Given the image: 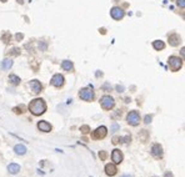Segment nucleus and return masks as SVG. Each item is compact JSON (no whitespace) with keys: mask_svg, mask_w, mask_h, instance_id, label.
I'll return each instance as SVG.
<instances>
[{"mask_svg":"<svg viewBox=\"0 0 185 177\" xmlns=\"http://www.w3.org/2000/svg\"><path fill=\"white\" fill-rule=\"evenodd\" d=\"M29 111L33 115L39 116L43 115L46 111V104L43 98H34V100L29 104Z\"/></svg>","mask_w":185,"mask_h":177,"instance_id":"nucleus-1","label":"nucleus"},{"mask_svg":"<svg viewBox=\"0 0 185 177\" xmlns=\"http://www.w3.org/2000/svg\"><path fill=\"white\" fill-rule=\"evenodd\" d=\"M168 64L172 71H179L183 66V59L178 58V56H170L168 60Z\"/></svg>","mask_w":185,"mask_h":177,"instance_id":"nucleus-2","label":"nucleus"},{"mask_svg":"<svg viewBox=\"0 0 185 177\" xmlns=\"http://www.w3.org/2000/svg\"><path fill=\"white\" fill-rule=\"evenodd\" d=\"M94 91H92V86H89V87H84L79 91V97L83 98L85 101H91L92 98H94Z\"/></svg>","mask_w":185,"mask_h":177,"instance_id":"nucleus-3","label":"nucleus"},{"mask_svg":"<svg viewBox=\"0 0 185 177\" xmlns=\"http://www.w3.org/2000/svg\"><path fill=\"white\" fill-rule=\"evenodd\" d=\"M100 104L103 106L104 110H111L114 106H115V101H114V98L109 95H105L100 98Z\"/></svg>","mask_w":185,"mask_h":177,"instance_id":"nucleus-4","label":"nucleus"},{"mask_svg":"<svg viewBox=\"0 0 185 177\" xmlns=\"http://www.w3.org/2000/svg\"><path fill=\"white\" fill-rule=\"evenodd\" d=\"M126 121H128V124L131 125V126L139 125V122H140V116L138 114V111H130L129 114H128V116H126Z\"/></svg>","mask_w":185,"mask_h":177,"instance_id":"nucleus-5","label":"nucleus"},{"mask_svg":"<svg viewBox=\"0 0 185 177\" xmlns=\"http://www.w3.org/2000/svg\"><path fill=\"white\" fill-rule=\"evenodd\" d=\"M108 135V129H106L105 126H100L98 127V129L92 132V137L95 140H101V138H105V136Z\"/></svg>","mask_w":185,"mask_h":177,"instance_id":"nucleus-6","label":"nucleus"},{"mask_svg":"<svg viewBox=\"0 0 185 177\" xmlns=\"http://www.w3.org/2000/svg\"><path fill=\"white\" fill-rule=\"evenodd\" d=\"M110 15L113 19H115V20H122L125 15V13L122 8H119V6H114V8L110 10Z\"/></svg>","mask_w":185,"mask_h":177,"instance_id":"nucleus-7","label":"nucleus"},{"mask_svg":"<svg viewBox=\"0 0 185 177\" xmlns=\"http://www.w3.org/2000/svg\"><path fill=\"white\" fill-rule=\"evenodd\" d=\"M50 84L53 85V86H55V87H61L63 85H64V76L60 75V74H55L51 77Z\"/></svg>","mask_w":185,"mask_h":177,"instance_id":"nucleus-8","label":"nucleus"},{"mask_svg":"<svg viewBox=\"0 0 185 177\" xmlns=\"http://www.w3.org/2000/svg\"><path fill=\"white\" fill-rule=\"evenodd\" d=\"M163 147L160 146V144H154L151 146V155L156 158H161L163 157Z\"/></svg>","mask_w":185,"mask_h":177,"instance_id":"nucleus-9","label":"nucleus"},{"mask_svg":"<svg viewBox=\"0 0 185 177\" xmlns=\"http://www.w3.org/2000/svg\"><path fill=\"white\" fill-rule=\"evenodd\" d=\"M124 156H123V152L119 150V148H115L111 153V160L114 161V164H120L123 161Z\"/></svg>","mask_w":185,"mask_h":177,"instance_id":"nucleus-10","label":"nucleus"},{"mask_svg":"<svg viewBox=\"0 0 185 177\" xmlns=\"http://www.w3.org/2000/svg\"><path fill=\"white\" fill-rule=\"evenodd\" d=\"M38 129L40 131H43V132H50L51 131V125L48 121H44V120H43V121L38 122Z\"/></svg>","mask_w":185,"mask_h":177,"instance_id":"nucleus-11","label":"nucleus"},{"mask_svg":"<svg viewBox=\"0 0 185 177\" xmlns=\"http://www.w3.org/2000/svg\"><path fill=\"white\" fill-rule=\"evenodd\" d=\"M116 172H118V170H116V167H115V165H114V164L105 165V173L108 176H115Z\"/></svg>","mask_w":185,"mask_h":177,"instance_id":"nucleus-12","label":"nucleus"},{"mask_svg":"<svg viewBox=\"0 0 185 177\" xmlns=\"http://www.w3.org/2000/svg\"><path fill=\"white\" fill-rule=\"evenodd\" d=\"M180 41H181V38L178 34H173L169 36V44L172 46H178L180 44Z\"/></svg>","mask_w":185,"mask_h":177,"instance_id":"nucleus-13","label":"nucleus"},{"mask_svg":"<svg viewBox=\"0 0 185 177\" xmlns=\"http://www.w3.org/2000/svg\"><path fill=\"white\" fill-rule=\"evenodd\" d=\"M30 87H31L34 94H39L41 91V84L38 80H31L30 81Z\"/></svg>","mask_w":185,"mask_h":177,"instance_id":"nucleus-14","label":"nucleus"},{"mask_svg":"<svg viewBox=\"0 0 185 177\" xmlns=\"http://www.w3.org/2000/svg\"><path fill=\"white\" fill-rule=\"evenodd\" d=\"M61 67H63L64 70H65V71H73L74 65H73V62H72V61L65 60V61H63V64H61Z\"/></svg>","mask_w":185,"mask_h":177,"instance_id":"nucleus-15","label":"nucleus"},{"mask_svg":"<svg viewBox=\"0 0 185 177\" xmlns=\"http://www.w3.org/2000/svg\"><path fill=\"white\" fill-rule=\"evenodd\" d=\"M8 171H9L10 173H13V175H16V173L20 171V166H19L18 164H10V165L8 166Z\"/></svg>","mask_w":185,"mask_h":177,"instance_id":"nucleus-16","label":"nucleus"},{"mask_svg":"<svg viewBox=\"0 0 185 177\" xmlns=\"http://www.w3.org/2000/svg\"><path fill=\"white\" fill-rule=\"evenodd\" d=\"M153 46H154L155 50L160 51V50H163V49L165 47V44H164V41H161V40H155L153 42Z\"/></svg>","mask_w":185,"mask_h":177,"instance_id":"nucleus-17","label":"nucleus"},{"mask_svg":"<svg viewBox=\"0 0 185 177\" xmlns=\"http://www.w3.org/2000/svg\"><path fill=\"white\" fill-rule=\"evenodd\" d=\"M14 151L16 155H25L26 153V147L24 145H16L14 147Z\"/></svg>","mask_w":185,"mask_h":177,"instance_id":"nucleus-18","label":"nucleus"},{"mask_svg":"<svg viewBox=\"0 0 185 177\" xmlns=\"http://www.w3.org/2000/svg\"><path fill=\"white\" fill-rule=\"evenodd\" d=\"M13 66V61L10 59H4L1 62V69L3 70H9Z\"/></svg>","mask_w":185,"mask_h":177,"instance_id":"nucleus-19","label":"nucleus"},{"mask_svg":"<svg viewBox=\"0 0 185 177\" xmlns=\"http://www.w3.org/2000/svg\"><path fill=\"white\" fill-rule=\"evenodd\" d=\"M9 81H10L13 85H19V84H20V77H18L16 75L11 74V75L9 76Z\"/></svg>","mask_w":185,"mask_h":177,"instance_id":"nucleus-20","label":"nucleus"},{"mask_svg":"<svg viewBox=\"0 0 185 177\" xmlns=\"http://www.w3.org/2000/svg\"><path fill=\"white\" fill-rule=\"evenodd\" d=\"M80 131H81L83 133H88V132L90 131V127H89L88 125H83V126L80 127Z\"/></svg>","mask_w":185,"mask_h":177,"instance_id":"nucleus-21","label":"nucleus"},{"mask_svg":"<svg viewBox=\"0 0 185 177\" xmlns=\"http://www.w3.org/2000/svg\"><path fill=\"white\" fill-rule=\"evenodd\" d=\"M99 157H100L101 161H105L106 157H108V153H106L105 151H100V152H99Z\"/></svg>","mask_w":185,"mask_h":177,"instance_id":"nucleus-22","label":"nucleus"},{"mask_svg":"<svg viewBox=\"0 0 185 177\" xmlns=\"http://www.w3.org/2000/svg\"><path fill=\"white\" fill-rule=\"evenodd\" d=\"M13 110L15 111L16 114H23V112H24V106H20V107H14Z\"/></svg>","mask_w":185,"mask_h":177,"instance_id":"nucleus-23","label":"nucleus"},{"mask_svg":"<svg viewBox=\"0 0 185 177\" xmlns=\"http://www.w3.org/2000/svg\"><path fill=\"white\" fill-rule=\"evenodd\" d=\"M176 4L180 8H185V0H176Z\"/></svg>","mask_w":185,"mask_h":177,"instance_id":"nucleus-24","label":"nucleus"},{"mask_svg":"<svg viewBox=\"0 0 185 177\" xmlns=\"http://www.w3.org/2000/svg\"><path fill=\"white\" fill-rule=\"evenodd\" d=\"M118 130H119V125H118L116 122H114L113 126H111V132H115V131H118Z\"/></svg>","mask_w":185,"mask_h":177,"instance_id":"nucleus-25","label":"nucleus"},{"mask_svg":"<svg viewBox=\"0 0 185 177\" xmlns=\"http://www.w3.org/2000/svg\"><path fill=\"white\" fill-rule=\"evenodd\" d=\"M151 118H153L151 115H146L145 118H144V122H145V124H150V122H151Z\"/></svg>","mask_w":185,"mask_h":177,"instance_id":"nucleus-26","label":"nucleus"},{"mask_svg":"<svg viewBox=\"0 0 185 177\" xmlns=\"http://www.w3.org/2000/svg\"><path fill=\"white\" fill-rule=\"evenodd\" d=\"M15 38H16V40H18V41H20V40H23L24 35H23V34H16V36H15Z\"/></svg>","mask_w":185,"mask_h":177,"instance_id":"nucleus-27","label":"nucleus"},{"mask_svg":"<svg viewBox=\"0 0 185 177\" xmlns=\"http://www.w3.org/2000/svg\"><path fill=\"white\" fill-rule=\"evenodd\" d=\"M116 90H118V93H123L124 86H120V85H118V86H116Z\"/></svg>","mask_w":185,"mask_h":177,"instance_id":"nucleus-28","label":"nucleus"},{"mask_svg":"<svg viewBox=\"0 0 185 177\" xmlns=\"http://www.w3.org/2000/svg\"><path fill=\"white\" fill-rule=\"evenodd\" d=\"M13 54L14 55H18L19 54V49H13Z\"/></svg>","mask_w":185,"mask_h":177,"instance_id":"nucleus-29","label":"nucleus"},{"mask_svg":"<svg viewBox=\"0 0 185 177\" xmlns=\"http://www.w3.org/2000/svg\"><path fill=\"white\" fill-rule=\"evenodd\" d=\"M164 177H173V173H170V172H166Z\"/></svg>","mask_w":185,"mask_h":177,"instance_id":"nucleus-30","label":"nucleus"},{"mask_svg":"<svg viewBox=\"0 0 185 177\" xmlns=\"http://www.w3.org/2000/svg\"><path fill=\"white\" fill-rule=\"evenodd\" d=\"M122 177H131V176H130V175H123Z\"/></svg>","mask_w":185,"mask_h":177,"instance_id":"nucleus-31","label":"nucleus"},{"mask_svg":"<svg viewBox=\"0 0 185 177\" xmlns=\"http://www.w3.org/2000/svg\"><path fill=\"white\" fill-rule=\"evenodd\" d=\"M18 3H20V4H23V0H18Z\"/></svg>","mask_w":185,"mask_h":177,"instance_id":"nucleus-32","label":"nucleus"},{"mask_svg":"<svg viewBox=\"0 0 185 177\" xmlns=\"http://www.w3.org/2000/svg\"><path fill=\"white\" fill-rule=\"evenodd\" d=\"M1 1H6V0H1Z\"/></svg>","mask_w":185,"mask_h":177,"instance_id":"nucleus-33","label":"nucleus"}]
</instances>
